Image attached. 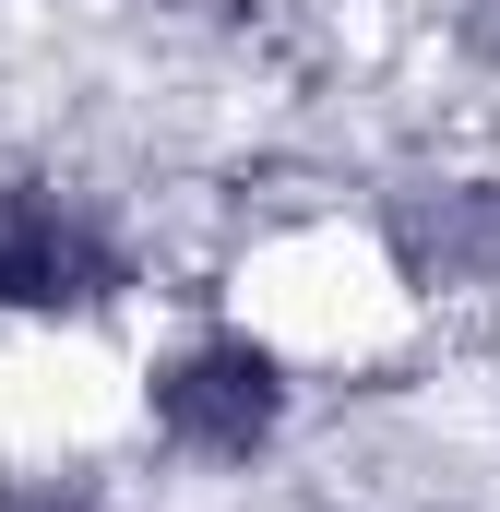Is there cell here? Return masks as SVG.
<instances>
[{
  "instance_id": "6da1fadb",
  "label": "cell",
  "mask_w": 500,
  "mask_h": 512,
  "mask_svg": "<svg viewBox=\"0 0 500 512\" xmlns=\"http://www.w3.org/2000/svg\"><path fill=\"white\" fill-rule=\"evenodd\" d=\"M131 298L120 215L72 179H0V322H96Z\"/></svg>"
},
{
  "instance_id": "7a4b0ae2",
  "label": "cell",
  "mask_w": 500,
  "mask_h": 512,
  "mask_svg": "<svg viewBox=\"0 0 500 512\" xmlns=\"http://www.w3.org/2000/svg\"><path fill=\"white\" fill-rule=\"evenodd\" d=\"M286 358L239 334V322H215V334H191V346H167L155 358V382H143V417H155V441L167 453H191V465H262L274 441H286Z\"/></svg>"
},
{
  "instance_id": "3957f363",
  "label": "cell",
  "mask_w": 500,
  "mask_h": 512,
  "mask_svg": "<svg viewBox=\"0 0 500 512\" xmlns=\"http://www.w3.org/2000/svg\"><path fill=\"white\" fill-rule=\"evenodd\" d=\"M381 251L429 298H477L500 286V179H405L381 203Z\"/></svg>"
},
{
  "instance_id": "277c9868",
  "label": "cell",
  "mask_w": 500,
  "mask_h": 512,
  "mask_svg": "<svg viewBox=\"0 0 500 512\" xmlns=\"http://www.w3.org/2000/svg\"><path fill=\"white\" fill-rule=\"evenodd\" d=\"M0 512H108L96 489H60V477H24V489H0Z\"/></svg>"
}]
</instances>
